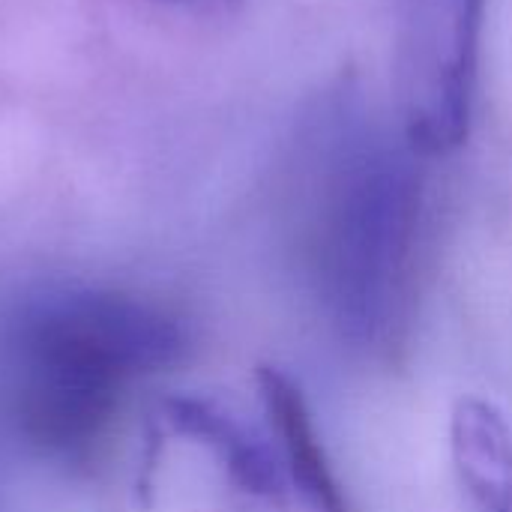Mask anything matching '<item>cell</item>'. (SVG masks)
Instances as JSON below:
<instances>
[{
	"mask_svg": "<svg viewBox=\"0 0 512 512\" xmlns=\"http://www.w3.org/2000/svg\"><path fill=\"white\" fill-rule=\"evenodd\" d=\"M486 0H405L396 48L402 132L423 156H450L474 120Z\"/></svg>",
	"mask_w": 512,
	"mask_h": 512,
	"instance_id": "7a4b0ae2",
	"label": "cell"
},
{
	"mask_svg": "<svg viewBox=\"0 0 512 512\" xmlns=\"http://www.w3.org/2000/svg\"><path fill=\"white\" fill-rule=\"evenodd\" d=\"M12 405L18 429L51 453H72L102 435L123 381L48 345L12 336Z\"/></svg>",
	"mask_w": 512,
	"mask_h": 512,
	"instance_id": "277c9868",
	"label": "cell"
},
{
	"mask_svg": "<svg viewBox=\"0 0 512 512\" xmlns=\"http://www.w3.org/2000/svg\"><path fill=\"white\" fill-rule=\"evenodd\" d=\"M420 219L411 168L378 147L351 150L324 216V282L342 330L357 342L387 333L405 288Z\"/></svg>",
	"mask_w": 512,
	"mask_h": 512,
	"instance_id": "6da1fadb",
	"label": "cell"
},
{
	"mask_svg": "<svg viewBox=\"0 0 512 512\" xmlns=\"http://www.w3.org/2000/svg\"><path fill=\"white\" fill-rule=\"evenodd\" d=\"M255 378L264 411L279 438V459L288 483L312 512H351L300 384L276 366H261Z\"/></svg>",
	"mask_w": 512,
	"mask_h": 512,
	"instance_id": "5b68a950",
	"label": "cell"
},
{
	"mask_svg": "<svg viewBox=\"0 0 512 512\" xmlns=\"http://www.w3.org/2000/svg\"><path fill=\"white\" fill-rule=\"evenodd\" d=\"M15 327L120 381L171 369L186 351L177 321L153 306L108 291L45 297L27 306Z\"/></svg>",
	"mask_w": 512,
	"mask_h": 512,
	"instance_id": "3957f363",
	"label": "cell"
},
{
	"mask_svg": "<svg viewBox=\"0 0 512 512\" xmlns=\"http://www.w3.org/2000/svg\"><path fill=\"white\" fill-rule=\"evenodd\" d=\"M456 477L480 512H512V426L504 411L465 396L450 414Z\"/></svg>",
	"mask_w": 512,
	"mask_h": 512,
	"instance_id": "52a82bcc",
	"label": "cell"
},
{
	"mask_svg": "<svg viewBox=\"0 0 512 512\" xmlns=\"http://www.w3.org/2000/svg\"><path fill=\"white\" fill-rule=\"evenodd\" d=\"M165 423L183 435L192 438L225 462L228 480L261 501H282L288 492V477L282 468L279 453L261 441L249 426L234 420L228 411H222L216 402L198 399V396H168L162 402Z\"/></svg>",
	"mask_w": 512,
	"mask_h": 512,
	"instance_id": "8992f818",
	"label": "cell"
},
{
	"mask_svg": "<svg viewBox=\"0 0 512 512\" xmlns=\"http://www.w3.org/2000/svg\"><path fill=\"white\" fill-rule=\"evenodd\" d=\"M165 3L189 9V12H201V15H225L240 6V0H165Z\"/></svg>",
	"mask_w": 512,
	"mask_h": 512,
	"instance_id": "ba28073f",
	"label": "cell"
}]
</instances>
